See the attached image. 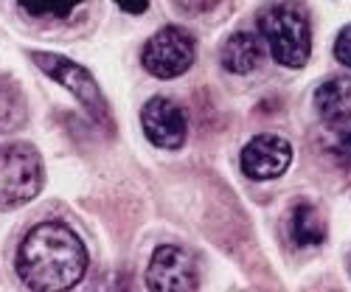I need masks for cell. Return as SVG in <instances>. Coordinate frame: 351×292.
<instances>
[{
    "instance_id": "1",
    "label": "cell",
    "mask_w": 351,
    "mask_h": 292,
    "mask_svg": "<svg viewBox=\"0 0 351 292\" xmlns=\"http://www.w3.org/2000/svg\"><path fill=\"white\" fill-rule=\"evenodd\" d=\"M14 267L20 281L37 292H62L76 287L87 270V247L60 222H43L25 233Z\"/></svg>"
},
{
    "instance_id": "2",
    "label": "cell",
    "mask_w": 351,
    "mask_h": 292,
    "mask_svg": "<svg viewBox=\"0 0 351 292\" xmlns=\"http://www.w3.org/2000/svg\"><path fill=\"white\" fill-rule=\"evenodd\" d=\"M3 6L25 32L45 40H76L101 14V0H3Z\"/></svg>"
},
{
    "instance_id": "3",
    "label": "cell",
    "mask_w": 351,
    "mask_h": 292,
    "mask_svg": "<svg viewBox=\"0 0 351 292\" xmlns=\"http://www.w3.org/2000/svg\"><path fill=\"white\" fill-rule=\"evenodd\" d=\"M258 34L265 37L273 60L284 68H304L312 53V25L304 6L284 0L261 9Z\"/></svg>"
},
{
    "instance_id": "4",
    "label": "cell",
    "mask_w": 351,
    "mask_h": 292,
    "mask_svg": "<svg viewBox=\"0 0 351 292\" xmlns=\"http://www.w3.org/2000/svg\"><path fill=\"white\" fill-rule=\"evenodd\" d=\"M43 188V160L32 143L0 146V208H17Z\"/></svg>"
},
{
    "instance_id": "5",
    "label": "cell",
    "mask_w": 351,
    "mask_h": 292,
    "mask_svg": "<svg viewBox=\"0 0 351 292\" xmlns=\"http://www.w3.org/2000/svg\"><path fill=\"white\" fill-rule=\"evenodd\" d=\"M197 56L194 37L180 25H163L158 34L146 40L141 51V62L146 73H152L155 79H178L183 76Z\"/></svg>"
},
{
    "instance_id": "6",
    "label": "cell",
    "mask_w": 351,
    "mask_h": 292,
    "mask_svg": "<svg viewBox=\"0 0 351 292\" xmlns=\"http://www.w3.org/2000/svg\"><path fill=\"white\" fill-rule=\"evenodd\" d=\"M32 60H34V65H37L45 76H51L56 84H62L65 90H71V93L79 99V104H82L87 112H90L96 121L110 124L107 101H104V96H101V90H99L96 79L90 76V71H84L82 65L65 60V56H60V53H45V51H34Z\"/></svg>"
},
{
    "instance_id": "7",
    "label": "cell",
    "mask_w": 351,
    "mask_h": 292,
    "mask_svg": "<svg viewBox=\"0 0 351 292\" xmlns=\"http://www.w3.org/2000/svg\"><path fill=\"white\" fill-rule=\"evenodd\" d=\"M199 284L197 261L178 245H163L152 253L149 270H146V287L155 292H191Z\"/></svg>"
},
{
    "instance_id": "8",
    "label": "cell",
    "mask_w": 351,
    "mask_h": 292,
    "mask_svg": "<svg viewBox=\"0 0 351 292\" xmlns=\"http://www.w3.org/2000/svg\"><path fill=\"white\" fill-rule=\"evenodd\" d=\"M141 127L146 138L155 146H160V149H180L189 135V121H186L183 107L166 96H155L143 104Z\"/></svg>"
},
{
    "instance_id": "9",
    "label": "cell",
    "mask_w": 351,
    "mask_h": 292,
    "mask_svg": "<svg viewBox=\"0 0 351 292\" xmlns=\"http://www.w3.org/2000/svg\"><path fill=\"white\" fill-rule=\"evenodd\" d=\"M239 163L250 180H276L292 163V146H289V141H284L281 135H273V132L256 135L242 149Z\"/></svg>"
},
{
    "instance_id": "10",
    "label": "cell",
    "mask_w": 351,
    "mask_h": 292,
    "mask_svg": "<svg viewBox=\"0 0 351 292\" xmlns=\"http://www.w3.org/2000/svg\"><path fill=\"white\" fill-rule=\"evenodd\" d=\"M265 37L261 34H250V32H237L230 34L222 48H219V62L228 73L237 76H247L253 71H258V65L265 62Z\"/></svg>"
},
{
    "instance_id": "11",
    "label": "cell",
    "mask_w": 351,
    "mask_h": 292,
    "mask_svg": "<svg viewBox=\"0 0 351 292\" xmlns=\"http://www.w3.org/2000/svg\"><path fill=\"white\" fill-rule=\"evenodd\" d=\"M284 233L292 247H317L326 242V222L309 199H298L287 211Z\"/></svg>"
},
{
    "instance_id": "12",
    "label": "cell",
    "mask_w": 351,
    "mask_h": 292,
    "mask_svg": "<svg viewBox=\"0 0 351 292\" xmlns=\"http://www.w3.org/2000/svg\"><path fill=\"white\" fill-rule=\"evenodd\" d=\"M315 112L332 127L351 124V76H332L315 90Z\"/></svg>"
},
{
    "instance_id": "13",
    "label": "cell",
    "mask_w": 351,
    "mask_h": 292,
    "mask_svg": "<svg viewBox=\"0 0 351 292\" xmlns=\"http://www.w3.org/2000/svg\"><path fill=\"white\" fill-rule=\"evenodd\" d=\"M25 121H28V104L20 84L9 73H0V135L17 132Z\"/></svg>"
},
{
    "instance_id": "14",
    "label": "cell",
    "mask_w": 351,
    "mask_h": 292,
    "mask_svg": "<svg viewBox=\"0 0 351 292\" xmlns=\"http://www.w3.org/2000/svg\"><path fill=\"white\" fill-rule=\"evenodd\" d=\"M329 158L340 169H351V130H340L329 143H326Z\"/></svg>"
},
{
    "instance_id": "15",
    "label": "cell",
    "mask_w": 351,
    "mask_h": 292,
    "mask_svg": "<svg viewBox=\"0 0 351 292\" xmlns=\"http://www.w3.org/2000/svg\"><path fill=\"white\" fill-rule=\"evenodd\" d=\"M335 56H337L340 65H346L351 71V25H346L343 32L337 34V40H335Z\"/></svg>"
},
{
    "instance_id": "16",
    "label": "cell",
    "mask_w": 351,
    "mask_h": 292,
    "mask_svg": "<svg viewBox=\"0 0 351 292\" xmlns=\"http://www.w3.org/2000/svg\"><path fill=\"white\" fill-rule=\"evenodd\" d=\"M171 3L178 6L183 14H206L219 3V0H171Z\"/></svg>"
},
{
    "instance_id": "17",
    "label": "cell",
    "mask_w": 351,
    "mask_h": 292,
    "mask_svg": "<svg viewBox=\"0 0 351 292\" xmlns=\"http://www.w3.org/2000/svg\"><path fill=\"white\" fill-rule=\"evenodd\" d=\"M115 3H119V9L127 14H143L149 9V0H115Z\"/></svg>"
},
{
    "instance_id": "18",
    "label": "cell",
    "mask_w": 351,
    "mask_h": 292,
    "mask_svg": "<svg viewBox=\"0 0 351 292\" xmlns=\"http://www.w3.org/2000/svg\"><path fill=\"white\" fill-rule=\"evenodd\" d=\"M346 265H348V276H351V253H348V261H346Z\"/></svg>"
}]
</instances>
